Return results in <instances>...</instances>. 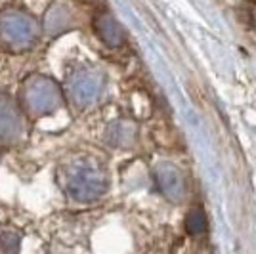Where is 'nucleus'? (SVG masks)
I'll list each match as a JSON object with an SVG mask.
<instances>
[{
    "instance_id": "1",
    "label": "nucleus",
    "mask_w": 256,
    "mask_h": 254,
    "mask_svg": "<svg viewBox=\"0 0 256 254\" xmlns=\"http://www.w3.org/2000/svg\"><path fill=\"white\" fill-rule=\"evenodd\" d=\"M206 230V218L201 210H193L188 218V232L193 235H199Z\"/></svg>"
}]
</instances>
